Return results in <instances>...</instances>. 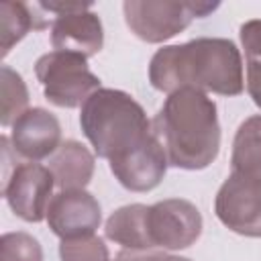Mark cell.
I'll return each mask as SVG.
<instances>
[{"label": "cell", "instance_id": "cell-3", "mask_svg": "<svg viewBox=\"0 0 261 261\" xmlns=\"http://www.w3.org/2000/svg\"><path fill=\"white\" fill-rule=\"evenodd\" d=\"M51 173L39 165H20L6 188V200L14 214L24 220H41L45 214V200L51 192Z\"/></svg>", "mask_w": 261, "mask_h": 261}, {"label": "cell", "instance_id": "cell-2", "mask_svg": "<svg viewBox=\"0 0 261 261\" xmlns=\"http://www.w3.org/2000/svg\"><path fill=\"white\" fill-rule=\"evenodd\" d=\"M37 73L45 86L47 100L57 106H75L82 102V96L98 86V77H94L84 63V57L73 55H45L37 63Z\"/></svg>", "mask_w": 261, "mask_h": 261}, {"label": "cell", "instance_id": "cell-1", "mask_svg": "<svg viewBox=\"0 0 261 261\" xmlns=\"http://www.w3.org/2000/svg\"><path fill=\"white\" fill-rule=\"evenodd\" d=\"M82 126L96 153L110 159L120 184L133 190H149L165 171L163 147L149 135L143 108L126 94L102 90L88 98Z\"/></svg>", "mask_w": 261, "mask_h": 261}]
</instances>
